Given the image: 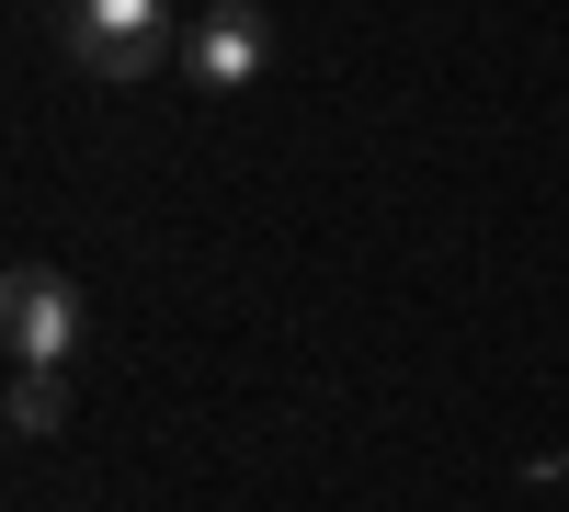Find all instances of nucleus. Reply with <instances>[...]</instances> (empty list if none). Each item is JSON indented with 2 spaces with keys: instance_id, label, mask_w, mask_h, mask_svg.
Wrapping results in <instances>:
<instances>
[{
  "instance_id": "obj_1",
  "label": "nucleus",
  "mask_w": 569,
  "mask_h": 512,
  "mask_svg": "<svg viewBox=\"0 0 569 512\" xmlns=\"http://www.w3.org/2000/svg\"><path fill=\"white\" fill-rule=\"evenodd\" d=\"M171 46V0H69V58L91 80H149Z\"/></svg>"
},
{
  "instance_id": "obj_2",
  "label": "nucleus",
  "mask_w": 569,
  "mask_h": 512,
  "mask_svg": "<svg viewBox=\"0 0 569 512\" xmlns=\"http://www.w3.org/2000/svg\"><path fill=\"white\" fill-rule=\"evenodd\" d=\"M0 331H12V364H46V377H69V353H80V297H69V273L23 262L12 285H0Z\"/></svg>"
},
{
  "instance_id": "obj_3",
  "label": "nucleus",
  "mask_w": 569,
  "mask_h": 512,
  "mask_svg": "<svg viewBox=\"0 0 569 512\" xmlns=\"http://www.w3.org/2000/svg\"><path fill=\"white\" fill-rule=\"evenodd\" d=\"M262 69H273V23L251 12V0H217V12L182 34V80L194 91H251Z\"/></svg>"
},
{
  "instance_id": "obj_4",
  "label": "nucleus",
  "mask_w": 569,
  "mask_h": 512,
  "mask_svg": "<svg viewBox=\"0 0 569 512\" xmlns=\"http://www.w3.org/2000/svg\"><path fill=\"white\" fill-rule=\"evenodd\" d=\"M58 422H69V388L46 377V364H23L12 377V433H58Z\"/></svg>"
}]
</instances>
